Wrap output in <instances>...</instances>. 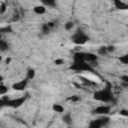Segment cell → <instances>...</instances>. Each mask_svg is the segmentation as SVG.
Returning a JSON list of instances; mask_svg holds the SVG:
<instances>
[{
  "instance_id": "6da1fadb",
  "label": "cell",
  "mask_w": 128,
  "mask_h": 128,
  "mask_svg": "<svg viewBox=\"0 0 128 128\" xmlns=\"http://www.w3.org/2000/svg\"><path fill=\"white\" fill-rule=\"evenodd\" d=\"M113 98L111 86L108 84L105 88L98 90L94 93V99L100 101V102H110Z\"/></svg>"
},
{
  "instance_id": "7a4b0ae2",
  "label": "cell",
  "mask_w": 128,
  "mask_h": 128,
  "mask_svg": "<svg viewBox=\"0 0 128 128\" xmlns=\"http://www.w3.org/2000/svg\"><path fill=\"white\" fill-rule=\"evenodd\" d=\"M72 40H73V42L75 44L82 45V44H85L89 40V37L82 30H77L75 32V34L72 36Z\"/></svg>"
},
{
  "instance_id": "3957f363",
  "label": "cell",
  "mask_w": 128,
  "mask_h": 128,
  "mask_svg": "<svg viewBox=\"0 0 128 128\" xmlns=\"http://www.w3.org/2000/svg\"><path fill=\"white\" fill-rule=\"evenodd\" d=\"M71 69L74 71H92V66L88 64L86 61H80V62H73Z\"/></svg>"
},
{
  "instance_id": "277c9868",
  "label": "cell",
  "mask_w": 128,
  "mask_h": 128,
  "mask_svg": "<svg viewBox=\"0 0 128 128\" xmlns=\"http://www.w3.org/2000/svg\"><path fill=\"white\" fill-rule=\"evenodd\" d=\"M108 123H109V118L106 117V115H101L100 118H98L96 120H93L89 124V127H91V128H101V127L106 126Z\"/></svg>"
},
{
  "instance_id": "5b68a950",
  "label": "cell",
  "mask_w": 128,
  "mask_h": 128,
  "mask_svg": "<svg viewBox=\"0 0 128 128\" xmlns=\"http://www.w3.org/2000/svg\"><path fill=\"white\" fill-rule=\"evenodd\" d=\"M109 112H110V106L108 105H100L94 110V113L97 115H107Z\"/></svg>"
},
{
  "instance_id": "8992f818",
  "label": "cell",
  "mask_w": 128,
  "mask_h": 128,
  "mask_svg": "<svg viewBox=\"0 0 128 128\" xmlns=\"http://www.w3.org/2000/svg\"><path fill=\"white\" fill-rule=\"evenodd\" d=\"M24 101H25V98L21 97V98H17V99H13V100H7L5 105H9L11 107H19L21 104H23Z\"/></svg>"
},
{
  "instance_id": "52a82bcc",
  "label": "cell",
  "mask_w": 128,
  "mask_h": 128,
  "mask_svg": "<svg viewBox=\"0 0 128 128\" xmlns=\"http://www.w3.org/2000/svg\"><path fill=\"white\" fill-rule=\"evenodd\" d=\"M27 82H28V80H21V81H19V82L14 83V84L12 85V88H13L14 90H17V91L24 90L25 87H26V85H27Z\"/></svg>"
},
{
  "instance_id": "ba28073f",
  "label": "cell",
  "mask_w": 128,
  "mask_h": 128,
  "mask_svg": "<svg viewBox=\"0 0 128 128\" xmlns=\"http://www.w3.org/2000/svg\"><path fill=\"white\" fill-rule=\"evenodd\" d=\"M97 59H98V56H96L95 54L90 53V52L85 53V61H86V62H88V63H92V62L97 61Z\"/></svg>"
},
{
  "instance_id": "9c48e42d",
  "label": "cell",
  "mask_w": 128,
  "mask_h": 128,
  "mask_svg": "<svg viewBox=\"0 0 128 128\" xmlns=\"http://www.w3.org/2000/svg\"><path fill=\"white\" fill-rule=\"evenodd\" d=\"M73 60H74V62L85 61V53L84 52H76L73 55Z\"/></svg>"
},
{
  "instance_id": "30bf717a",
  "label": "cell",
  "mask_w": 128,
  "mask_h": 128,
  "mask_svg": "<svg viewBox=\"0 0 128 128\" xmlns=\"http://www.w3.org/2000/svg\"><path fill=\"white\" fill-rule=\"evenodd\" d=\"M33 11H34V13H36L38 15H42L46 12V7L44 5H38L33 8Z\"/></svg>"
},
{
  "instance_id": "8fae6325",
  "label": "cell",
  "mask_w": 128,
  "mask_h": 128,
  "mask_svg": "<svg viewBox=\"0 0 128 128\" xmlns=\"http://www.w3.org/2000/svg\"><path fill=\"white\" fill-rule=\"evenodd\" d=\"M114 4H115V7L118 8V9H122V10H126L128 8L127 4L122 2L121 0H114Z\"/></svg>"
},
{
  "instance_id": "7c38bea8",
  "label": "cell",
  "mask_w": 128,
  "mask_h": 128,
  "mask_svg": "<svg viewBox=\"0 0 128 128\" xmlns=\"http://www.w3.org/2000/svg\"><path fill=\"white\" fill-rule=\"evenodd\" d=\"M62 119H63V122L66 123L67 125H70V124L72 123V117H71V114H70V113L64 114L63 117H62Z\"/></svg>"
},
{
  "instance_id": "4fadbf2b",
  "label": "cell",
  "mask_w": 128,
  "mask_h": 128,
  "mask_svg": "<svg viewBox=\"0 0 128 128\" xmlns=\"http://www.w3.org/2000/svg\"><path fill=\"white\" fill-rule=\"evenodd\" d=\"M42 3L46 7H55L56 6V0H42Z\"/></svg>"
},
{
  "instance_id": "5bb4252c",
  "label": "cell",
  "mask_w": 128,
  "mask_h": 128,
  "mask_svg": "<svg viewBox=\"0 0 128 128\" xmlns=\"http://www.w3.org/2000/svg\"><path fill=\"white\" fill-rule=\"evenodd\" d=\"M52 109L57 113H63L64 112V107L62 105H60V104H53Z\"/></svg>"
},
{
  "instance_id": "9a60e30c",
  "label": "cell",
  "mask_w": 128,
  "mask_h": 128,
  "mask_svg": "<svg viewBox=\"0 0 128 128\" xmlns=\"http://www.w3.org/2000/svg\"><path fill=\"white\" fill-rule=\"evenodd\" d=\"M50 30H51V28L47 25V23H44V24L41 25V32H42V34L47 35L50 32Z\"/></svg>"
},
{
  "instance_id": "2e32d148",
  "label": "cell",
  "mask_w": 128,
  "mask_h": 128,
  "mask_svg": "<svg viewBox=\"0 0 128 128\" xmlns=\"http://www.w3.org/2000/svg\"><path fill=\"white\" fill-rule=\"evenodd\" d=\"M8 48H9L8 43H7L6 41H4V40H0V51H1V52H4V51H6Z\"/></svg>"
},
{
  "instance_id": "e0dca14e",
  "label": "cell",
  "mask_w": 128,
  "mask_h": 128,
  "mask_svg": "<svg viewBox=\"0 0 128 128\" xmlns=\"http://www.w3.org/2000/svg\"><path fill=\"white\" fill-rule=\"evenodd\" d=\"M98 54L99 55H101V56H106L107 54H108V52H107V50H106V47L105 46H102V47H100L99 49H98Z\"/></svg>"
},
{
  "instance_id": "ac0fdd59",
  "label": "cell",
  "mask_w": 128,
  "mask_h": 128,
  "mask_svg": "<svg viewBox=\"0 0 128 128\" xmlns=\"http://www.w3.org/2000/svg\"><path fill=\"white\" fill-rule=\"evenodd\" d=\"M73 27H74V23H73L72 21H68V22H66V23L64 24V28H65V30H67V31H70Z\"/></svg>"
},
{
  "instance_id": "d6986e66",
  "label": "cell",
  "mask_w": 128,
  "mask_h": 128,
  "mask_svg": "<svg viewBox=\"0 0 128 128\" xmlns=\"http://www.w3.org/2000/svg\"><path fill=\"white\" fill-rule=\"evenodd\" d=\"M8 92V88L7 86H5L4 84L0 83V95H5Z\"/></svg>"
},
{
  "instance_id": "ffe728a7",
  "label": "cell",
  "mask_w": 128,
  "mask_h": 128,
  "mask_svg": "<svg viewBox=\"0 0 128 128\" xmlns=\"http://www.w3.org/2000/svg\"><path fill=\"white\" fill-rule=\"evenodd\" d=\"M34 77H35V70L34 69H29L28 72H27V78L32 80Z\"/></svg>"
},
{
  "instance_id": "44dd1931",
  "label": "cell",
  "mask_w": 128,
  "mask_h": 128,
  "mask_svg": "<svg viewBox=\"0 0 128 128\" xmlns=\"http://www.w3.org/2000/svg\"><path fill=\"white\" fill-rule=\"evenodd\" d=\"M119 60H120V62H122L123 64H127V63H128V55H123V56H120Z\"/></svg>"
},
{
  "instance_id": "7402d4cb",
  "label": "cell",
  "mask_w": 128,
  "mask_h": 128,
  "mask_svg": "<svg viewBox=\"0 0 128 128\" xmlns=\"http://www.w3.org/2000/svg\"><path fill=\"white\" fill-rule=\"evenodd\" d=\"M8 32H11V27L10 26H6V27L0 29V33H8Z\"/></svg>"
},
{
  "instance_id": "603a6c76",
  "label": "cell",
  "mask_w": 128,
  "mask_h": 128,
  "mask_svg": "<svg viewBox=\"0 0 128 128\" xmlns=\"http://www.w3.org/2000/svg\"><path fill=\"white\" fill-rule=\"evenodd\" d=\"M69 100H70V101H72V102H78V101L80 100V97H79V96H77V95H73V96L69 97Z\"/></svg>"
},
{
  "instance_id": "cb8c5ba5",
  "label": "cell",
  "mask_w": 128,
  "mask_h": 128,
  "mask_svg": "<svg viewBox=\"0 0 128 128\" xmlns=\"http://www.w3.org/2000/svg\"><path fill=\"white\" fill-rule=\"evenodd\" d=\"M106 50H107L108 53H110V52H113V51L115 50V47H114L113 45H110V46H107V47H106Z\"/></svg>"
},
{
  "instance_id": "d4e9b609",
  "label": "cell",
  "mask_w": 128,
  "mask_h": 128,
  "mask_svg": "<svg viewBox=\"0 0 128 128\" xmlns=\"http://www.w3.org/2000/svg\"><path fill=\"white\" fill-rule=\"evenodd\" d=\"M120 79L122 80V82L128 83V76H127V75H122V76L120 77Z\"/></svg>"
},
{
  "instance_id": "484cf974",
  "label": "cell",
  "mask_w": 128,
  "mask_h": 128,
  "mask_svg": "<svg viewBox=\"0 0 128 128\" xmlns=\"http://www.w3.org/2000/svg\"><path fill=\"white\" fill-rule=\"evenodd\" d=\"M6 11V5L5 4H2L1 6H0V13L2 14V13H4Z\"/></svg>"
},
{
  "instance_id": "4316f807",
  "label": "cell",
  "mask_w": 128,
  "mask_h": 128,
  "mask_svg": "<svg viewBox=\"0 0 128 128\" xmlns=\"http://www.w3.org/2000/svg\"><path fill=\"white\" fill-rule=\"evenodd\" d=\"M64 63V60L63 59H56L55 60V64L56 65H61V64H63Z\"/></svg>"
},
{
  "instance_id": "83f0119b",
  "label": "cell",
  "mask_w": 128,
  "mask_h": 128,
  "mask_svg": "<svg viewBox=\"0 0 128 128\" xmlns=\"http://www.w3.org/2000/svg\"><path fill=\"white\" fill-rule=\"evenodd\" d=\"M120 114H122V115L125 116V117L128 116V112H127V110H121V111H120Z\"/></svg>"
},
{
  "instance_id": "f1b7e54d",
  "label": "cell",
  "mask_w": 128,
  "mask_h": 128,
  "mask_svg": "<svg viewBox=\"0 0 128 128\" xmlns=\"http://www.w3.org/2000/svg\"><path fill=\"white\" fill-rule=\"evenodd\" d=\"M4 105H5V101H4L2 98H0V108H1V107H3Z\"/></svg>"
},
{
  "instance_id": "f546056e",
  "label": "cell",
  "mask_w": 128,
  "mask_h": 128,
  "mask_svg": "<svg viewBox=\"0 0 128 128\" xmlns=\"http://www.w3.org/2000/svg\"><path fill=\"white\" fill-rule=\"evenodd\" d=\"M10 61H11V59H10V58H7V60H6V63H9Z\"/></svg>"
},
{
  "instance_id": "4dcf8cb0",
  "label": "cell",
  "mask_w": 128,
  "mask_h": 128,
  "mask_svg": "<svg viewBox=\"0 0 128 128\" xmlns=\"http://www.w3.org/2000/svg\"><path fill=\"white\" fill-rule=\"evenodd\" d=\"M2 80H3V78H2V76H1V75H0V83H1V82H2Z\"/></svg>"
},
{
  "instance_id": "1f68e13d",
  "label": "cell",
  "mask_w": 128,
  "mask_h": 128,
  "mask_svg": "<svg viewBox=\"0 0 128 128\" xmlns=\"http://www.w3.org/2000/svg\"><path fill=\"white\" fill-rule=\"evenodd\" d=\"M1 60H2V57H1V56H0V61H1Z\"/></svg>"
}]
</instances>
